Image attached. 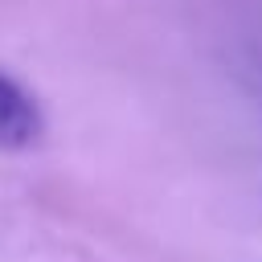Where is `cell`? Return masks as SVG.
<instances>
[{"mask_svg":"<svg viewBox=\"0 0 262 262\" xmlns=\"http://www.w3.org/2000/svg\"><path fill=\"white\" fill-rule=\"evenodd\" d=\"M41 106L33 94L0 70V151H20L41 139Z\"/></svg>","mask_w":262,"mask_h":262,"instance_id":"6da1fadb","label":"cell"}]
</instances>
